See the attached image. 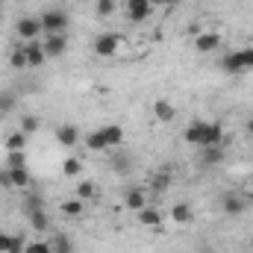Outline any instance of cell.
<instances>
[{"mask_svg":"<svg viewBox=\"0 0 253 253\" xmlns=\"http://www.w3.org/2000/svg\"><path fill=\"white\" fill-rule=\"evenodd\" d=\"M39 21H42L44 36H59V33L68 30V24H71V18H68L65 9H44V12L39 15Z\"/></svg>","mask_w":253,"mask_h":253,"instance_id":"1","label":"cell"},{"mask_svg":"<svg viewBox=\"0 0 253 253\" xmlns=\"http://www.w3.org/2000/svg\"><path fill=\"white\" fill-rule=\"evenodd\" d=\"M15 36L21 39V42H36L39 36H44V30H42V21H39V15H24L18 24H15Z\"/></svg>","mask_w":253,"mask_h":253,"instance_id":"2","label":"cell"},{"mask_svg":"<svg viewBox=\"0 0 253 253\" xmlns=\"http://www.w3.org/2000/svg\"><path fill=\"white\" fill-rule=\"evenodd\" d=\"M124 15L129 24H144L153 15V6L150 0H124Z\"/></svg>","mask_w":253,"mask_h":253,"instance_id":"3","label":"cell"},{"mask_svg":"<svg viewBox=\"0 0 253 253\" xmlns=\"http://www.w3.org/2000/svg\"><path fill=\"white\" fill-rule=\"evenodd\" d=\"M118 50H121V36H115V33H100V36L94 39V56L109 59V56H115Z\"/></svg>","mask_w":253,"mask_h":253,"instance_id":"4","label":"cell"},{"mask_svg":"<svg viewBox=\"0 0 253 253\" xmlns=\"http://www.w3.org/2000/svg\"><path fill=\"white\" fill-rule=\"evenodd\" d=\"M194 50L197 53H215V50H221V33H215V30L197 33L194 36Z\"/></svg>","mask_w":253,"mask_h":253,"instance_id":"5","label":"cell"},{"mask_svg":"<svg viewBox=\"0 0 253 253\" xmlns=\"http://www.w3.org/2000/svg\"><path fill=\"white\" fill-rule=\"evenodd\" d=\"M245 209H248V197H245V194H239V191L221 194V212H227V215H242Z\"/></svg>","mask_w":253,"mask_h":253,"instance_id":"6","label":"cell"},{"mask_svg":"<svg viewBox=\"0 0 253 253\" xmlns=\"http://www.w3.org/2000/svg\"><path fill=\"white\" fill-rule=\"evenodd\" d=\"M24 56H27V68H42L47 62V53L42 47V42H24Z\"/></svg>","mask_w":253,"mask_h":253,"instance_id":"7","label":"cell"},{"mask_svg":"<svg viewBox=\"0 0 253 253\" xmlns=\"http://www.w3.org/2000/svg\"><path fill=\"white\" fill-rule=\"evenodd\" d=\"M42 47H44L47 59H59V56H65V50H68V39H65V33H59V36H44Z\"/></svg>","mask_w":253,"mask_h":253,"instance_id":"8","label":"cell"},{"mask_svg":"<svg viewBox=\"0 0 253 253\" xmlns=\"http://www.w3.org/2000/svg\"><path fill=\"white\" fill-rule=\"evenodd\" d=\"M206 124L209 121H191L189 126H186V132H183V138H186V144H191V147H203V141H206Z\"/></svg>","mask_w":253,"mask_h":253,"instance_id":"9","label":"cell"},{"mask_svg":"<svg viewBox=\"0 0 253 253\" xmlns=\"http://www.w3.org/2000/svg\"><path fill=\"white\" fill-rule=\"evenodd\" d=\"M56 141H59L62 147H77V144H80V126L59 124L56 126Z\"/></svg>","mask_w":253,"mask_h":253,"instance_id":"10","label":"cell"},{"mask_svg":"<svg viewBox=\"0 0 253 253\" xmlns=\"http://www.w3.org/2000/svg\"><path fill=\"white\" fill-rule=\"evenodd\" d=\"M27 239L15 233H0V253H24Z\"/></svg>","mask_w":253,"mask_h":253,"instance_id":"11","label":"cell"},{"mask_svg":"<svg viewBox=\"0 0 253 253\" xmlns=\"http://www.w3.org/2000/svg\"><path fill=\"white\" fill-rule=\"evenodd\" d=\"M153 115H156V121H159V124H171V121L177 118V109H174V103H171V100L159 97V100L153 103Z\"/></svg>","mask_w":253,"mask_h":253,"instance_id":"12","label":"cell"},{"mask_svg":"<svg viewBox=\"0 0 253 253\" xmlns=\"http://www.w3.org/2000/svg\"><path fill=\"white\" fill-rule=\"evenodd\" d=\"M150 200H147V191L144 189H126L124 191V206L126 209H132V212H138V209H144Z\"/></svg>","mask_w":253,"mask_h":253,"instance_id":"13","label":"cell"},{"mask_svg":"<svg viewBox=\"0 0 253 253\" xmlns=\"http://www.w3.org/2000/svg\"><path fill=\"white\" fill-rule=\"evenodd\" d=\"M135 221H138L141 227H162V212H159V209H153V206L147 203L144 209H138V212H135Z\"/></svg>","mask_w":253,"mask_h":253,"instance_id":"14","label":"cell"},{"mask_svg":"<svg viewBox=\"0 0 253 253\" xmlns=\"http://www.w3.org/2000/svg\"><path fill=\"white\" fill-rule=\"evenodd\" d=\"M100 132H103V138H106L109 150H115V147H121V144H124V126H121V124H106V126H100Z\"/></svg>","mask_w":253,"mask_h":253,"instance_id":"15","label":"cell"},{"mask_svg":"<svg viewBox=\"0 0 253 253\" xmlns=\"http://www.w3.org/2000/svg\"><path fill=\"white\" fill-rule=\"evenodd\" d=\"M200 162L203 165H221L224 162V144H212V147H200Z\"/></svg>","mask_w":253,"mask_h":253,"instance_id":"16","label":"cell"},{"mask_svg":"<svg viewBox=\"0 0 253 253\" xmlns=\"http://www.w3.org/2000/svg\"><path fill=\"white\" fill-rule=\"evenodd\" d=\"M171 221L180 224V227H189L191 221H194V212H191L189 203H174L171 206Z\"/></svg>","mask_w":253,"mask_h":253,"instance_id":"17","label":"cell"},{"mask_svg":"<svg viewBox=\"0 0 253 253\" xmlns=\"http://www.w3.org/2000/svg\"><path fill=\"white\" fill-rule=\"evenodd\" d=\"M212 144H224V124L221 121H209L206 124V141H203V147H212Z\"/></svg>","mask_w":253,"mask_h":253,"instance_id":"18","label":"cell"},{"mask_svg":"<svg viewBox=\"0 0 253 253\" xmlns=\"http://www.w3.org/2000/svg\"><path fill=\"white\" fill-rule=\"evenodd\" d=\"M221 68H224L227 74H245V65H242L239 50H230V53H224V56H221Z\"/></svg>","mask_w":253,"mask_h":253,"instance_id":"19","label":"cell"},{"mask_svg":"<svg viewBox=\"0 0 253 253\" xmlns=\"http://www.w3.org/2000/svg\"><path fill=\"white\" fill-rule=\"evenodd\" d=\"M47 242H50V251L53 253H74V242H71L68 233H56V236H50Z\"/></svg>","mask_w":253,"mask_h":253,"instance_id":"20","label":"cell"},{"mask_svg":"<svg viewBox=\"0 0 253 253\" xmlns=\"http://www.w3.org/2000/svg\"><path fill=\"white\" fill-rule=\"evenodd\" d=\"M9 174H12V189H30L33 183L30 168H9Z\"/></svg>","mask_w":253,"mask_h":253,"instance_id":"21","label":"cell"},{"mask_svg":"<svg viewBox=\"0 0 253 253\" xmlns=\"http://www.w3.org/2000/svg\"><path fill=\"white\" fill-rule=\"evenodd\" d=\"M27 218H30V227H33L36 233H44V230H50V218H47V212H44V209H36V212H30Z\"/></svg>","mask_w":253,"mask_h":253,"instance_id":"22","label":"cell"},{"mask_svg":"<svg viewBox=\"0 0 253 253\" xmlns=\"http://www.w3.org/2000/svg\"><path fill=\"white\" fill-rule=\"evenodd\" d=\"M85 147H88V150H94V153H100V150H109V144H106V138H103L100 126H97L94 132H88V135H85Z\"/></svg>","mask_w":253,"mask_h":253,"instance_id":"23","label":"cell"},{"mask_svg":"<svg viewBox=\"0 0 253 253\" xmlns=\"http://www.w3.org/2000/svg\"><path fill=\"white\" fill-rule=\"evenodd\" d=\"M112 168H115L118 174H126V171L132 168V159L126 156V150H112Z\"/></svg>","mask_w":253,"mask_h":253,"instance_id":"24","label":"cell"},{"mask_svg":"<svg viewBox=\"0 0 253 253\" xmlns=\"http://www.w3.org/2000/svg\"><path fill=\"white\" fill-rule=\"evenodd\" d=\"M27 147V132L24 129H15L6 135V150H24Z\"/></svg>","mask_w":253,"mask_h":253,"instance_id":"25","label":"cell"},{"mask_svg":"<svg viewBox=\"0 0 253 253\" xmlns=\"http://www.w3.org/2000/svg\"><path fill=\"white\" fill-rule=\"evenodd\" d=\"M83 200L80 197H71V200H65L62 203V215H68V218H83Z\"/></svg>","mask_w":253,"mask_h":253,"instance_id":"26","label":"cell"},{"mask_svg":"<svg viewBox=\"0 0 253 253\" xmlns=\"http://www.w3.org/2000/svg\"><path fill=\"white\" fill-rule=\"evenodd\" d=\"M62 174H65V177H71V180H77V177L83 174V162H80L77 156L65 159V162H62Z\"/></svg>","mask_w":253,"mask_h":253,"instance_id":"27","label":"cell"},{"mask_svg":"<svg viewBox=\"0 0 253 253\" xmlns=\"http://www.w3.org/2000/svg\"><path fill=\"white\" fill-rule=\"evenodd\" d=\"M6 168H27V153L24 150H6Z\"/></svg>","mask_w":253,"mask_h":253,"instance_id":"28","label":"cell"},{"mask_svg":"<svg viewBox=\"0 0 253 253\" xmlns=\"http://www.w3.org/2000/svg\"><path fill=\"white\" fill-rule=\"evenodd\" d=\"M115 9H118L115 0H94V12H97V18H112Z\"/></svg>","mask_w":253,"mask_h":253,"instance_id":"29","label":"cell"},{"mask_svg":"<svg viewBox=\"0 0 253 253\" xmlns=\"http://www.w3.org/2000/svg\"><path fill=\"white\" fill-rule=\"evenodd\" d=\"M74 197H80L83 203H85V200H91V197H94V183L80 180V183H77V189H74Z\"/></svg>","mask_w":253,"mask_h":253,"instance_id":"30","label":"cell"},{"mask_svg":"<svg viewBox=\"0 0 253 253\" xmlns=\"http://www.w3.org/2000/svg\"><path fill=\"white\" fill-rule=\"evenodd\" d=\"M36 209H44V197H42V194H27V197H24V212L30 215V212H36Z\"/></svg>","mask_w":253,"mask_h":253,"instance_id":"31","label":"cell"},{"mask_svg":"<svg viewBox=\"0 0 253 253\" xmlns=\"http://www.w3.org/2000/svg\"><path fill=\"white\" fill-rule=\"evenodd\" d=\"M9 68H15V71H24V68H27V56H24V47H15V50L9 53Z\"/></svg>","mask_w":253,"mask_h":253,"instance_id":"32","label":"cell"},{"mask_svg":"<svg viewBox=\"0 0 253 253\" xmlns=\"http://www.w3.org/2000/svg\"><path fill=\"white\" fill-rule=\"evenodd\" d=\"M39 126H42V118H39V115H24V118H21V129H24L27 135L39 132Z\"/></svg>","mask_w":253,"mask_h":253,"instance_id":"33","label":"cell"},{"mask_svg":"<svg viewBox=\"0 0 253 253\" xmlns=\"http://www.w3.org/2000/svg\"><path fill=\"white\" fill-rule=\"evenodd\" d=\"M24 253H53V251H50V242H44V239H36V242H27Z\"/></svg>","mask_w":253,"mask_h":253,"instance_id":"34","label":"cell"},{"mask_svg":"<svg viewBox=\"0 0 253 253\" xmlns=\"http://www.w3.org/2000/svg\"><path fill=\"white\" fill-rule=\"evenodd\" d=\"M0 106H3V112H12L18 106V97L15 94H0Z\"/></svg>","mask_w":253,"mask_h":253,"instance_id":"35","label":"cell"},{"mask_svg":"<svg viewBox=\"0 0 253 253\" xmlns=\"http://www.w3.org/2000/svg\"><path fill=\"white\" fill-rule=\"evenodd\" d=\"M239 56H242L245 71H251V68H253V47H242V50H239Z\"/></svg>","mask_w":253,"mask_h":253,"instance_id":"36","label":"cell"},{"mask_svg":"<svg viewBox=\"0 0 253 253\" xmlns=\"http://www.w3.org/2000/svg\"><path fill=\"white\" fill-rule=\"evenodd\" d=\"M0 189H12V174H9V168H0Z\"/></svg>","mask_w":253,"mask_h":253,"instance_id":"37","label":"cell"},{"mask_svg":"<svg viewBox=\"0 0 253 253\" xmlns=\"http://www.w3.org/2000/svg\"><path fill=\"white\" fill-rule=\"evenodd\" d=\"M245 129H248V135H253V118H248V121H245Z\"/></svg>","mask_w":253,"mask_h":253,"instance_id":"38","label":"cell"},{"mask_svg":"<svg viewBox=\"0 0 253 253\" xmlns=\"http://www.w3.org/2000/svg\"><path fill=\"white\" fill-rule=\"evenodd\" d=\"M150 6L156 9V6H165V0H150Z\"/></svg>","mask_w":253,"mask_h":253,"instance_id":"39","label":"cell"},{"mask_svg":"<svg viewBox=\"0 0 253 253\" xmlns=\"http://www.w3.org/2000/svg\"><path fill=\"white\" fill-rule=\"evenodd\" d=\"M177 3H183V0H165V6H177Z\"/></svg>","mask_w":253,"mask_h":253,"instance_id":"40","label":"cell"},{"mask_svg":"<svg viewBox=\"0 0 253 253\" xmlns=\"http://www.w3.org/2000/svg\"><path fill=\"white\" fill-rule=\"evenodd\" d=\"M3 118H6V112H3V106H0V121H3Z\"/></svg>","mask_w":253,"mask_h":253,"instance_id":"41","label":"cell"},{"mask_svg":"<svg viewBox=\"0 0 253 253\" xmlns=\"http://www.w3.org/2000/svg\"><path fill=\"white\" fill-rule=\"evenodd\" d=\"M251 183H253V174H251Z\"/></svg>","mask_w":253,"mask_h":253,"instance_id":"42","label":"cell"}]
</instances>
